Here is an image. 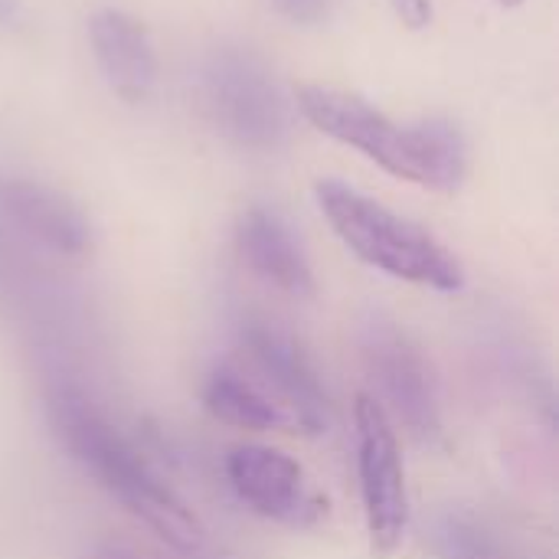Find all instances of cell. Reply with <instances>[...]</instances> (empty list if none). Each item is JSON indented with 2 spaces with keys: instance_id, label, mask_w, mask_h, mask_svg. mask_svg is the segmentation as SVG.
I'll list each match as a JSON object with an SVG mask.
<instances>
[{
  "instance_id": "obj_10",
  "label": "cell",
  "mask_w": 559,
  "mask_h": 559,
  "mask_svg": "<svg viewBox=\"0 0 559 559\" xmlns=\"http://www.w3.org/2000/svg\"><path fill=\"white\" fill-rule=\"evenodd\" d=\"M88 43L108 88L124 102H147L157 88V52L147 26L118 7H102L88 20Z\"/></svg>"
},
{
  "instance_id": "obj_9",
  "label": "cell",
  "mask_w": 559,
  "mask_h": 559,
  "mask_svg": "<svg viewBox=\"0 0 559 559\" xmlns=\"http://www.w3.org/2000/svg\"><path fill=\"white\" fill-rule=\"evenodd\" d=\"M242 265L288 298L314 295V269L295 229L269 206H246L233 229Z\"/></svg>"
},
{
  "instance_id": "obj_5",
  "label": "cell",
  "mask_w": 559,
  "mask_h": 559,
  "mask_svg": "<svg viewBox=\"0 0 559 559\" xmlns=\"http://www.w3.org/2000/svg\"><path fill=\"white\" fill-rule=\"evenodd\" d=\"M354 426H357V481H360L370 554L377 559H390L400 550L409 524L406 468H403L396 426L370 393L357 396Z\"/></svg>"
},
{
  "instance_id": "obj_4",
  "label": "cell",
  "mask_w": 559,
  "mask_h": 559,
  "mask_svg": "<svg viewBox=\"0 0 559 559\" xmlns=\"http://www.w3.org/2000/svg\"><path fill=\"white\" fill-rule=\"evenodd\" d=\"M200 95L213 128L242 151H275L292 131V108L265 62L242 46H216L200 66Z\"/></svg>"
},
{
  "instance_id": "obj_1",
  "label": "cell",
  "mask_w": 559,
  "mask_h": 559,
  "mask_svg": "<svg viewBox=\"0 0 559 559\" xmlns=\"http://www.w3.org/2000/svg\"><path fill=\"white\" fill-rule=\"evenodd\" d=\"M46 409L69 455L154 537L180 554H190L203 544L200 518L167 481H160L147 459L98 413V406L79 386H52Z\"/></svg>"
},
{
  "instance_id": "obj_6",
  "label": "cell",
  "mask_w": 559,
  "mask_h": 559,
  "mask_svg": "<svg viewBox=\"0 0 559 559\" xmlns=\"http://www.w3.org/2000/svg\"><path fill=\"white\" fill-rule=\"evenodd\" d=\"M360 354L367 373L377 383V403L390 419H396L416 442H442V406L429 360L423 350L383 318H373L360 331Z\"/></svg>"
},
{
  "instance_id": "obj_7",
  "label": "cell",
  "mask_w": 559,
  "mask_h": 559,
  "mask_svg": "<svg viewBox=\"0 0 559 559\" xmlns=\"http://www.w3.org/2000/svg\"><path fill=\"white\" fill-rule=\"evenodd\" d=\"M239 337L246 350V370L282 403L295 432H328L331 400L305 347L272 321H246Z\"/></svg>"
},
{
  "instance_id": "obj_2",
  "label": "cell",
  "mask_w": 559,
  "mask_h": 559,
  "mask_svg": "<svg viewBox=\"0 0 559 559\" xmlns=\"http://www.w3.org/2000/svg\"><path fill=\"white\" fill-rule=\"evenodd\" d=\"M298 111L331 141L354 147L396 180L452 193L468 174V141L442 118L400 124L360 95L331 85H301Z\"/></svg>"
},
{
  "instance_id": "obj_3",
  "label": "cell",
  "mask_w": 559,
  "mask_h": 559,
  "mask_svg": "<svg viewBox=\"0 0 559 559\" xmlns=\"http://www.w3.org/2000/svg\"><path fill=\"white\" fill-rule=\"evenodd\" d=\"M314 200L334 236L364 265L436 292H459L465 285L462 262L429 229L393 213L380 200L341 180H318Z\"/></svg>"
},
{
  "instance_id": "obj_8",
  "label": "cell",
  "mask_w": 559,
  "mask_h": 559,
  "mask_svg": "<svg viewBox=\"0 0 559 559\" xmlns=\"http://www.w3.org/2000/svg\"><path fill=\"white\" fill-rule=\"evenodd\" d=\"M226 478L236 498L259 518L285 527H314L324 501L305 478V468L272 445H239L226 455Z\"/></svg>"
},
{
  "instance_id": "obj_13",
  "label": "cell",
  "mask_w": 559,
  "mask_h": 559,
  "mask_svg": "<svg viewBox=\"0 0 559 559\" xmlns=\"http://www.w3.org/2000/svg\"><path fill=\"white\" fill-rule=\"evenodd\" d=\"M432 547L439 559H504V547L495 531L462 511H449L436 521Z\"/></svg>"
},
{
  "instance_id": "obj_17",
  "label": "cell",
  "mask_w": 559,
  "mask_h": 559,
  "mask_svg": "<svg viewBox=\"0 0 559 559\" xmlns=\"http://www.w3.org/2000/svg\"><path fill=\"white\" fill-rule=\"evenodd\" d=\"M495 3H501V7H521L524 0H495Z\"/></svg>"
},
{
  "instance_id": "obj_11",
  "label": "cell",
  "mask_w": 559,
  "mask_h": 559,
  "mask_svg": "<svg viewBox=\"0 0 559 559\" xmlns=\"http://www.w3.org/2000/svg\"><path fill=\"white\" fill-rule=\"evenodd\" d=\"M0 206L10 223L56 255H85L92 246V226L85 213L59 190L36 180H7L0 187Z\"/></svg>"
},
{
  "instance_id": "obj_14",
  "label": "cell",
  "mask_w": 559,
  "mask_h": 559,
  "mask_svg": "<svg viewBox=\"0 0 559 559\" xmlns=\"http://www.w3.org/2000/svg\"><path fill=\"white\" fill-rule=\"evenodd\" d=\"M272 7H275L288 23L311 26V23H318V20L328 13L331 0H272Z\"/></svg>"
},
{
  "instance_id": "obj_16",
  "label": "cell",
  "mask_w": 559,
  "mask_h": 559,
  "mask_svg": "<svg viewBox=\"0 0 559 559\" xmlns=\"http://www.w3.org/2000/svg\"><path fill=\"white\" fill-rule=\"evenodd\" d=\"M23 23V0H0V33H10Z\"/></svg>"
},
{
  "instance_id": "obj_15",
  "label": "cell",
  "mask_w": 559,
  "mask_h": 559,
  "mask_svg": "<svg viewBox=\"0 0 559 559\" xmlns=\"http://www.w3.org/2000/svg\"><path fill=\"white\" fill-rule=\"evenodd\" d=\"M390 7L409 29H426L436 20L432 0H390Z\"/></svg>"
},
{
  "instance_id": "obj_12",
  "label": "cell",
  "mask_w": 559,
  "mask_h": 559,
  "mask_svg": "<svg viewBox=\"0 0 559 559\" xmlns=\"http://www.w3.org/2000/svg\"><path fill=\"white\" fill-rule=\"evenodd\" d=\"M203 409L246 432H295L282 403L239 364H219L203 380Z\"/></svg>"
}]
</instances>
